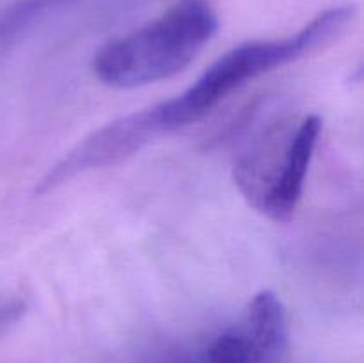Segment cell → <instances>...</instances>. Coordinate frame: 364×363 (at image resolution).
I'll return each instance as SVG.
<instances>
[{
    "label": "cell",
    "instance_id": "obj_5",
    "mask_svg": "<svg viewBox=\"0 0 364 363\" xmlns=\"http://www.w3.org/2000/svg\"><path fill=\"white\" fill-rule=\"evenodd\" d=\"M162 134L164 130L153 105L117 117L78 141L59 162L46 171L36 192H50L78 174L117 164Z\"/></svg>",
    "mask_w": 364,
    "mask_h": 363
},
{
    "label": "cell",
    "instance_id": "obj_4",
    "mask_svg": "<svg viewBox=\"0 0 364 363\" xmlns=\"http://www.w3.org/2000/svg\"><path fill=\"white\" fill-rule=\"evenodd\" d=\"M287 345V310L277 294L262 290L233 326L215 335L199 351L171 363H277Z\"/></svg>",
    "mask_w": 364,
    "mask_h": 363
},
{
    "label": "cell",
    "instance_id": "obj_3",
    "mask_svg": "<svg viewBox=\"0 0 364 363\" xmlns=\"http://www.w3.org/2000/svg\"><path fill=\"white\" fill-rule=\"evenodd\" d=\"M322 132V117L309 114L290 130L276 149L274 159L263 162L240 160L235 167V180L252 206L274 221L294 216L304 191L306 174Z\"/></svg>",
    "mask_w": 364,
    "mask_h": 363
},
{
    "label": "cell",
    "instance_id": "obj_2",
    "mask_svg": "<svg viewBox=\"0 0 364 363\" xmlns=\"http://www.w3.org/2000/svg\"><path fill=\"white\" fill-rule=\"evenodd\" d=\"M219 28L208 0H178L130 34L105 43L92 60L95 75L110 88L132 89L180 73Z\"/></svg>",
    "mask_w": 364,
    "mask_h": 363
},
{
    "label": "cell",
    "instance_id": "obj_1",
    "mask_svg": "<svg viewBox=\"0 0 364 363\" xmlns=\"http://www.w3.org/2000/svg\"><path fill=\"white\" fill-rule=\"evenodd\" d=\"M354 14V6L331 7L288 38L247 41L231 48L191 88L174 98L156 103L155 112L164 134L196 123L252 78L329 45L348 27Z\"/></svg>",
    "mask_w": 364,
    "mask_h": 363
}]
</instances>
